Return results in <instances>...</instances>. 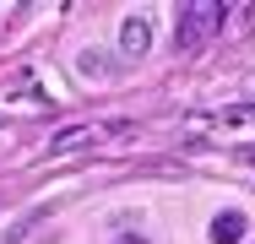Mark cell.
Listing matches in <instances>:
<instances>
[{
  "label": "cell",
  "mask_w": 255,
  "mask_h": 244,
  "mask_svg": "<svg viewBox=\"0 0 255 244\" xmlns=\"http://www.w3.org/2000/svg\"><path fill=\"white\" fill-rule=\"evenodd\" d=\"M223 16H228V5H217V0H206V5H185V11H179V33H174L179 49H196L201 38H212V27H217Z\"/></svg>",
  "instance_id": "cell-1"
},
{
  "label": "cell",
  "mask_w": 255,
  "mask_h": 244,
  "mask_svg": "<svg viewBox=\"0 0 255 244\" xmlns=\"http://www.w3.org/2000/svg\"><path fill=\"white\" fill-rule=\"evenodd\" d=\"M212 239L217 244H239L245 239V212H223V217L212 223Z\"/></svg>",
  "instance_id": "cell-3"
},
{
  "label": "cell",
  "mask_w": 255,
  "mask_h": 244,
  "mask_svg": "<svg viewBox=\"0 0 255 244\" xmlns=\"http://www.w3.org/2000/svg\"><path fill=\"white\" fill-rule=\"evenodd\" d=\"M76 65H82V71H87V76H103V71H114V60H109V54H103V49H87V54H82V60H76Z\"/></svg>",
  "instance_id": "cell-4"
},
{
  "label": "cell",
  "mask_w": 255,
  "mask_h": 244,
  "mask_svg": "<svg viewBox=\"0 0 255 244\" xmlns=\"http://www.w3.org/2000/svg\"><path fill=\"white\" fill-rule=\"evenodd\" d=\"M120 244H141V239H136V234H125V239H120Z\"/></svg>",
  "instance_id": "cell-5"
},
{
  "label": "cell",
  "mask_w": 255,
  "mask_h": 244,
  "mask_svg": "<svg viewBox=\"0 0 255 244\" xmlns=\"http://www.w3.org/2000/svg\"><path fill=\"white\" fill-rule=\"evenodd\" d=\"M147 49H152V16L130 11V16L120 22V54H125V60H141Z\"/></svg>",
  "instance_id": "cell-2"
}]
</instances>
